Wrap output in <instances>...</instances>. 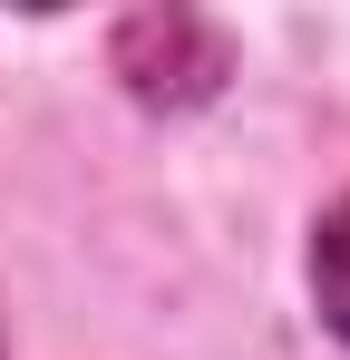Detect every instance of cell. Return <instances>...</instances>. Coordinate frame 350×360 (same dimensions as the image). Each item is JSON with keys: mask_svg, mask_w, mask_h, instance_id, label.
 <instances>
[{"mask_svg": "<svg viewBox=\"0 0 350 360\" xmlns=\"http://www.w3.org/2000/svg\"><path fill=\"white\" fill-rule=\"evenodd\" d=\"M311 292H321V321L350 341V205L321 224V243H311Z\"/></svg>", "mask_w": 350, "mask_h": 360, "instance_id": "cell-1", "label": "cell"}]
</instances>
